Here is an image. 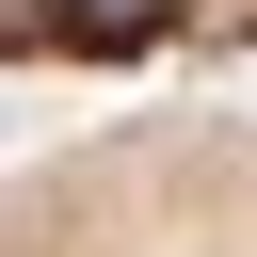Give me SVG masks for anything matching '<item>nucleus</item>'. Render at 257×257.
<instances>
[{"label": "nucleus", "instance_id": "nucleus-1", "mask_svg": "<svg viewBox=\"0 0 257 257\" xmlns=\"http://www.w3.org/2000/svg\"><path fill=\"white\" fill-rule=\"evenodd\" d=\"M0 257H257V112H145L16 161Z\"/></svg>", "mask_w": 257, "mask_h": 257}, {"label": "nucleus", "instance_id": "nucleus-2", "mask_svg": "<svg viewBox=\"0 0 257 257\" xmlns=\"http://www.w3.org/2000/svg\"><path fill=\"white\" fill-rule=\"evenodd\" d=\"M257 0H0L16 64H161V48H241Z\"/></svg>", "mask_w": 257, "mask_h": 257}]
</instances>
